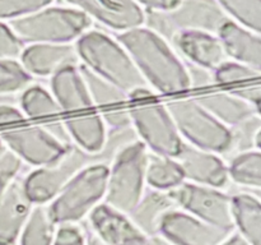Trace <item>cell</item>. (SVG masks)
I'll return each instance as SVG.
<instances>
[{
	"mask_svg": "<svg viewBox=\"0 0 261 245\" xmlns=\"http://www.w3.org/2000/svg\"><path fill=\"white\" fill-rule=\"evenodd\" d=\"M8 24L23 43H70L89 31L92 19L70 7H46Z\"/></svg>",
	"mask_w": 261,
	"mask_h": 245,
	"instance_id": "obj_4",
	"label": "cell"
},
{
	"mask_svg": "<svg viewBox=\"0 0 261 245\" xmlns=\"http://www.w3.org/2000/svg\"><path fill=\"white\" fill-rule=\"evenodd\" d=\"M27 119L20 107L10 104H0V129L20 124Z\"/></svg>",
	"mask_w": 261,
	"mask_h": 245,
	"instance_id": "obj_40",
	"label": "cell"
},
{
	"mask_svg": "<svg viewBox=\"0 0 261 245\" xmlns=\"http://www.w3.org/2000/svg\"><path fill=\"white\" fill-rule=\"evenodd\" d=\"M229 234L178 208L166 214L158 232L176 245H219Z\"/></svg>",
	"mask_w": 261,
	"mask_h": 245,
	"instance_id": "obj_14",
	"label": "cell"
},
{
	"mask_svg": "<svg viewBox=\"0 0 261 245\" xmlns=\"http://www.w3.org/2000/svg\"><path fill=\"white\" fill-rule=\"evenodd\" d=\"M93 162H96L93 156L71 144L60 160L51 165L38 167L23 179L27 197L35 206H46L79 171Z\"/></svg>",
	"mask_w": 261,
	"mask_h": 245,
	"instance_id": "obj_8",
	"label": "cell"
},
{
	"mask_svg": "<svg viewBox=\"0 0 261 245\" xmlns=\"http://www.w3.org/2000/svg\"><path fill=\"white\" fill-rule=\"evenodd\" d=\"M178 209L227 232H233L231 195L221 189L184 181L170 191Z\"/></svg>",
	"mask_w": 261,
	"mask_h": 245,
	"instance_id": "obj_10",
	"label": "cell"
},
{
	"mask_svg": "<svg viewBox=\"0 0 261 245\" xmlns=\"http://www.w3.org/2000/svg\"><path fill=\"white\" fill-rule=\"evenodd\" d=\"M75 50L82 65L132 96L150 88L127 51L117 40L101 31H87L76 40ZM152 89V88H150Z\"/></svg>",
	"mask_w": 261,
	"mask_h": 245,
	"instance_id": "obj_2",
	"label": "cell"
},
{
	"mask_svg": "<svg viewBox=\"0 0 261 245\" xmlns=\"http://www.w3.org/2000/svg\"><path fill=\"white\" fill-rule=\"evenodd\" d=\"M165 105L186 143L217 155L231 151V129L212 116L194 97L172 99Z\"/></svg>",
	"mask_w": 261,
	"mask_h": 245,
	"instance_id": "obj_6",
	"label": "cell"
},
{
	"mask_svg": "<svg viewBox=\"0 0 261 245\" xmlns=\"http://www.w3.org/2000/svg\"><path fill=\"white\" fill-rule=\"evenodd\" d=\"M101 115L105 125L114 129H125V128L132 127V119H130L129 109L124 106L111 107V109L102 110Z\"/></svg>",
	"mask_w": 261,
	"mask_h": 245,
	"instance_id": "obj_39",
	"label": "cell"
},
{
	"mask_svg": "<svg viewBox=\"0 0 261 245\" xmlns=\"http://www.w3.org/2000/svg\"><path fill=\"white\" fill-rule=\"evenodd\" d=\"M109 166L93 162L79 171L63 190L48 203L47 209L56 225H79L105 198Z\"/></svg>",
	"mask_w": 261,
	"mask_h": 245,
	"instance_id": "obj_3",
	"label": "cell"
},
{
	"mask_svg": "<svg viewBox=\"0 0 261 245\" xmlns=\"http://www.w3.org/2000/svg\"><path fill=\"white\" fill-rule=\"evenodd\" d=\"M188 183L222 189L228 184V166L217 153L184 142L175 157Z\"/></svg>",
	"mask_w": 261,
	"mask_h": 245,
	"instance_id": "obj_13",
	"label": "cell"
},
{
	"mask_svg": "<svg viewBox=\"0 0 261 245\" xmlns=\"http://www.w3.org/2000/svg\"><path fill=\"white\" fill-rule=\"evenodd\" d=\"M58 225L53 221L47 206H33L19 237L17 245H53Z\"/></svg>",
	"mask_w": 261,
	"mask_h": 245,
	"instance_id": "obj_26",
	"label": "cell"
},
{
	"mask_svg": "<svg viewBox=\"0 0 261 245\" xmlns=\"http://www.w3.org/2000/svg\"><path fill=\"white\" fill-rule=\"evenodd\" d=\"M33 206L25 193L23 178L18 176L0 194V245H17Z\"/></svg>",
	"mask_w": 261,
	"mask_h": 245,
	"instance_id": "obj_16",
	"label": "cell"
},
{
	"mask_svg": "<svg viewBox=\"0 0 261 245\" xmlns=\"http://www.w3.org/2000/svg\"><path fill=\"white\" fill-rule=\"evenodd\" d=\"M219 245H250L246 240L244 239L242 236H240L237 232H231L223 241L221 242Z\"/></svg>",
	"mask_w": 261,
	"mask_h": 245,
	"instance_id": "obj_43",
	"label": "cell"
},
{
	"mask_svg": "<svg viewBox=\"0 0 261 245\" xmlns=\"http://www.w3.org/2000/svg\"><path fill=\"white\" fill-rule=\"evenodd\" d=\"M232 145H236L240 152L250 150L260 151V115L256 114L236 127L231 128Z\"/></svg>",
	"mask_w": 261,
	"mask_h": 245,
	"instance_id": "obj_33",
	"label": "cell"
},
{
	"mask_svg": "<svg viewBox=\"0 0 261 245\" xmlns=\"http://www.w3.org/2000/svg\"><path fill=\"white\" fill-rule=\"evenodd\" d=\"M63 4L120 33L145 23V12L133 0H60Z\"/></svg>",
	"mask_w": 261,
	"mask_h": 245,
	"instance_id": "obj_12",
	"label": "cell"
},
{
	"mask_svg": "<svg viewBox=\"0 0 261 245\" xmlns=\"http://www.w3.org/2000/svg\"><path fill=\"white\" fill-rule=\"evenodd\" d=\"M194 100L229 129L260 112L228 91L206 92L196 94Z\"/></svg>",
	"mask_w": 261,
	"mask_h": 245,
	"instance_id": "obj_22",
	"label": "cell"
},
{
	"mask_svg": "<svg viewBox=\"0 0 261 245\" xmlns=\"http://www.w3.org/2000/svg\"><path fill=\"white\" fill-rule=\"evenodd\" d=\"M24 43L17 37L8 23L0 22V59H19Z\"/></svg>",
	"mask_w": 261,
	"mask_h": 245,
	"instance_id": "obj_36",
	"label": "cell"
},
{
	"mask_svg": "<svg viewBox=\"0 0 261 245\" xmlns=\"http://www.w3.org/2000/svg\"><path fill=\"white\" fill-rule=\"evenodd\" d=\"M53 245H87L86 231L81 225H59Z\"/></svg>",
	"mask_w": 261,
	"mask_h": 245,
	"instance_id": "obj_37",
	"label": "cell"
},
{
	"mask_svg": "<svg viewBox=\"0 0 261 245\" xmlns=\"http://www.w3.org/2000/svg\"><path fill=\"white\" fill-rule=\"evenodd\" d=\"M217 3L233 22L252 32L260 33L261 0H217Z\"/></svg>",
	"mask_w": 261,
	"mask_h": 245,
	"instance_id": "obj_30",
	"label": "cell"
},
{
	"mask_svg": "<svg viewBox=\"0 0 261 245\" xmlns=\"http://www.w3.org/2000/svg\"><path fill=\"white\" fill-rule=\"evenodd\" d=\"M32 77L18 60L0 59V96L17 93L30 86Z\"/></svg>",
	"mask_w": 261,
	"mask_h": 245,
	"instance_id": "obj_31",
	"label": "cell"
},
{
	"mask_svg": "<svg viewBox=\"0 0 261 245\" xmlns=\"http://www.w3.org/2000/svg\"><path fill=\"white\" fill-rule=\"evenodd\" d=\"M227 58L244 65L261 70L260 33L252 32L239 23L228 19L217 32Z\"/></svg>",
	"mask_w": 261,
	"mask_h": 245,
	"instance_id": "obj_19",
	"label": "cell"
},
{
	"mask_svg": "<svg viewBox=\"0 0 261 245\" xmlns=\"http://www.w3.org/2000/svg\"><path fill=\"white\" fill-rule=\"evenodd\" d=\"M260 81V79H259ZM259 81L247 82V83L237 84L233 88L229 89L232 94L237 97V99L242 100L246 104L251 105L256 110L260 111V102H261V87Z\"/></svg>",
	"mask_w": 261,
	"mask_h": 245,
	"instance_id": "obj_38",
	"label": "cell"
},
{
	"mask_svg": "<svg viewBox=\"0 0 261 245\" xmlns=\"http://www.w3.org/2000/svg\"><path fill=\"white\" fill-rule=\"evenodd\" d=\"M86 237H87V245H107L106 242H103L101 239H98L96 235L92 234V232L89 231H86Z\"/></svg>",
	"mask_w": 261,
	"mask_h": 245,
	"instance_id": "obj_45",
	"label": "cell"
},
{
	"mask_svg": "<svg viewBox=\"0 0 261 245\" xmlns=\"http://www.w3.org/2000/svg\"><path fill=\"white\" fill-rule=\"evenodd\" d=\"M233 231L250 245H261V204L254 194L239 193L231 197Z\"/></svg>",
	"mask_w": 261,
	"mask_h": 245,
	"instance_id": "obj_24",
	"label": "cell"
},
{
	"mask_svg": "<svg viewBox=\"0 0 261 245\" xmlns=\"http://www.w3.org/2000/svg\"><path fill=\"white\" fill-rule=\"evenodd\" d=\"M54 0H0V22L18 19L48 7Z\"/></svg>",
	"mask_w": 261,
	"mask_h": 245,
	"instance_id": "obj_34",
	"label": "cell"
},
{
	"mask_svg": "<svg viewBox=\"0 0 261 245\" xmlns=\"http://www.w3.org/2000/svg\"><path fill=\"white\" fill-rule=\"evenodd\" d=\"M171 41L191 65L213 71L228 60L221 41L213 33L180 31Z\"/></svg>",
	"mask_w": 261,
	"mask_h": 245,
	"instance_id": "obj_18",
	"label": "cell"
},
{
	"mask_svg": "<svg viewBox=\"0 0 261 245\" xmlns=\"http://www.w3.org/2000/svg\"><path fill=\"white\" fill-rule=\"evenodd\" d=\"M139 7L147 8L149 12H170L175 9L181 0H133Z\"/></svg>",
	"mask_w": 261,
	"mask_h": 245,
	"instance_id": "obj_42",
	"label": "cell"
},
{
	"mask_svg": "<svg viewBox=\"0 0 261 245\" xmlns=\"http://www.w3.org/2000/svg\"><path fill=\"white\" fill-rule=\"evenodd\" d=\"M228 176L237 185L259 189L261 185V153L257 150L239 152L231 160Z\"/></svg>",
	"mask_w": 261,
	"mask_h": 245,
	"instance_id": "obj_29",
	"label": "cell"
},
{
	"mask_svg": "<svg viewBox=\"0 0 261 245\" xmlns=\"http://www.w3.org/2000/svg\"><path fill=\"white\" fill-rule=\"evenodd\" d=\"M189 71V78H190L191 87L198 86L204 87L209 86V84L214 83L213 81V71L206 70V69L199 68V66L190 65L188 66Z\"/></svg>",
	"mask_w": 261,
	"mask_h": 245,
	"instance_id": "obj_41",
	"label": "cell"
},
{
	"mask_svg": "<svg viewBox=\"0 0 261 245\" xmlns=\"http://www.w3.org/2000/svg\"><path fill=\"white\" fill-rule=\"evenodd\" d=\"M132 127L148 151L175 158L184 140L165 104L143 102L129 107Z\"/></svg>",
	"mask_w": 261,
	"mask_h": 245,
	"instance_id": "obj_7",
	"label": "cell"
},
{
	"mask_svg": "<svg viewBox=\"0 0 261 245\" xmlns=\"http://www.w3.org/2000/svg\"><path fill=\"white\" fill-rule=\"evenodd\" d=\"M135 66L153 91L175 94L191 88L188 66L166 38L148 27H135L117 35Z\"/></svg>",
	"mask_w": 261,
	"mask_h": 245,
	"instance_id": "obj_1",
	"label": "cell"
},
{
	"mask_svg": "<svg viewBox=\"0 0 261 245\" xmlns=\"http://www.w3.org/2000/svg\"><path fill=\"white\" fill-rule=\"evenodd\" d=\"M23 162L8 148H0V194L5 188L19 176Z\"/></svg>",
	"mask_w": 261,
	"mask_h": 245,
	"instance_id": "obj_35",
	"label": "cell"
},
{
	"mask_svg": "<svg viewBox=\"0 0 261 245\" xmlns=\"http://www.w3.org/2000/svg\"><path fill=\"white\" fill-rule=\"evenodd\" d=\"M185 181L180 165L173 157L148 152L145 183L152 189L171 191Z\"/></svg>",
	"mask_w": 261,
	"mask_h": 245,
	"instance_id": "obj_25",
	"label": "cell"
},
{
	"mask_svg": "<svg viewBox=\"0 0 261 245\" xmlns=\"http://www.w3.org/2000/svg\"><path fill=\"white\" fill-rule=\"evenodd\" d=\"M149 245H176L167 240L166 237L161 236V235H154V236L149 237Z\"/></svg>",
	"mask_w": 261,
	"mask_h": 245,
	"instance_id": "obj_44",
	"label": "cell"
},
{
	"mask_svg": "<svg viewBox=\"0 0 261 245\" xmlns=\"http://www.w3.org/2000/svg\"><path fill=\"white\" fill-rule=\"evenodd\" d=\"M87 218L88 231L107 245H149V237L140 231L129 214L109 204H97Z\"/></svg>",
	"mask_w": 261,
	"mask_h": 245,
	"instance_id": "obj_11",
	"label": "cell"
},
{
	"mask_svg": "<svg viewBox=\"0 0 261 245\" xmlns=\"http://www.w3.org/2000/svg\"><path fill=\"white\" fill-rule=\"evenodd\" d=\"M20 110L27 119L53 120L61 114L59 105L53 94L41 86H28L20 93Z\"/></svg>",
	"mask_w": 261,
	"mask_h": 245,
	"instance_id": "obj_27",
	"label": "cell"
},
{
	"mask_svg": "<svg viewBox=\"0 0 261 245\" xmlns=\"http://www.w3.org/2000/svg\"><path fill=\"white\" fill-rule=\"evenodd\" d=\"M63 124L71 144L96 158L103 148L107 135L101 115L96 112L71 114L64 117Z\"/></svg>",
	"mask_w": 261,
	"mask_h": 245,
	"instance_id": "obj_21",
	"label": "cell"
},
{
	"mask_svg": "<svg viewBox=\"0 0 261 245\" xmlns=\"http://www.w3.org/2000/svg\"><path fill=\"white\" fill-rule=\"evenodd\" d=\"M260 70L244 65L237 61H224L213 70L214 83L222 84V86H237V84L247 83V82L259 81Z\"/></svg>",
	"mask_w": 261,
	"mask_h": 245,
	"instance_id": "obj_32",
	"label": "cell"
},
{
	"mask_svg": "<svg viewBox=\"0 0 261 245\" xmlns=\"http://www.w3.org/2000/svg\"><path fill=\"white\" fill-rule=\"evenodd\" d=\"M3 145L36 167L51 165L60 160L70 145L48 133L42 125L17 124L0 129Z\"/></svg>",
	"mask_w": 261,
	"mask_h": 245,
	"instance_id": "obj_9",
	"label": "cell"
},
{
	"mask_svg": "<svg viewBox=\"0 0 261 245\" xmlns=\"http://www.w3.org/2000/svg\"><path fill=\"white\" fill-rule=\"evenodd\" d=\"M82 77L84 79V83L87 86L89 97L92 100L93 106L101 107L102 110L111 109V107L121 106L125 102L129 101V97L125 92L117 88L115 84L110 83L106 79L101 78L93 71L87 69L84 65H79Z\"/></svg>",
	"mask_w": 261,
	"mask_h": 245,
	"instance_id": "obj_28",
	"label": "cell"
},
{
	"mask_svg": "<svg viewBox=\"0 0 261 245\" xmlns=\"http://www.w3.org/2000/svg\"><path fill=\"white\" fill-rule=\"evenodd\" d=\"M4 147V145H3V143H2V139H0V148H3Z\"/></svg>",
	"mask_w": 261,
	"mask_h": 245,
	"instance_id": "obj_46",
	"label": "cell"
},
{
	"mask_svg": "<svg viewBox=\"0 0 261 245\" xmlns=\"http://www.w3.org/2000/svg\"><path fill=\"white\" fill-rule=\"evenodd\" d=\"M19 63L31 77H51L61 69L78 65L79 58L71 43H33L23 48Z\"/></svg>",
	"mask_w": 261,
	"mask_h": 245,
	"instance_id": "obj_17",
	"label": "cell"
},
{
	"mask_svg": "<svg viewBox=\"0 0 261 245\" xmlns=\"http://www.w3.org/2000/svg\"><path fill=\"white\" fill-rule=\"evenodd\" d=\"M51 94L61 112L74 114L93 109L79 65L68 66L51 76Z\"/></svg>",
	"mask_w": 261,
	"mask_h": 245,
	"instance_id": "obj_20",
	"label": "cell"
},
{
	"mask_svg": "<svg viewBox=\"0 0 261 245\" xmlns=\"http://www.w3.org/2000/svg\"><path fill=\"white\" fill-rule=\"evenodd\" d=\"M166 17L176 33L200 31L213 35L229 19L217 0H181L175 9L166 12Z\"/></svg>",
	"mask_w": 261,
	"mask_h": 245,
	"instance_id": "obj_15",
	"label": "cell"
},
{
	"mask_svg": "<svg viewBox=\"0 0 261 245\" xmlns=\"http://www.w3.org/2000/svg\"><path fill=\"white\" fill-rule=\"evenodd\" d=\"M148 152L139 139L125 145L109 166L105 203L129 214L144 194Z\"/></svg>",
	"mask_w": 261,
	"mask_h": 245,
	"instance_id": "obj_5",
	"label": "cell"
},
{
	"mask_svg": "<svg viewBox=\"0 0 261 245\" xmlns=\"http://www.w3.org/2000/svg\"><path fill=\"white\" fill-rule=\"evenodd\" d=\"M177 208L170 191H161L152 189L143 194L140 201L129 213L132 221L139 227L148 237L158 235L160 226L166 214Z\"/></svg>",
	"mask_w": 261,
	"mask_h": 245,
	"instance_id": "obj_23",
	"label": "cell"
}]
</instances>
